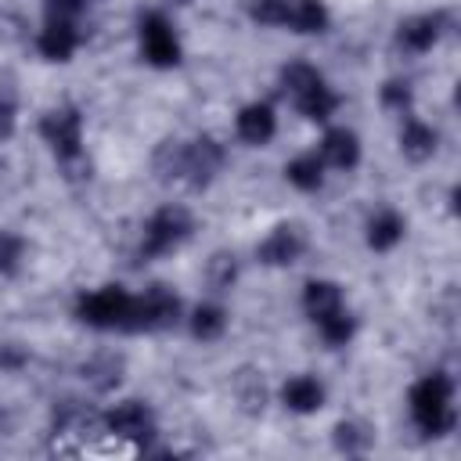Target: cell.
<instances>
[{"label":"cell","instance_id":"cell-1","mask_svg":"<svg viewBox=\"0 0 461 461\" xmlns=\"http://www.w3.org/2000/svg\"><path fill=\"white\" fill-rule=\"evenodd\" d=\"M223 166V148L212 137H198V140H166L155 151V173L162 180H184L191 187L209 184Z\"/></svg>","mask_w":461,"mask_h":461},{"label":"cell","instance_id":"cell-2","mask_svg":"<svg viewBox=\"0 0 461 461\" xmlns=\"http://www.w3.org/2000/svg\"><path fill=\"white\" fill-rule=\"evenodd\" d=\"M411 414L425 436H443L454 429V382L447 375H425L411 389Z\"/></svg>","mask_w":461,"mask_h":461},{"label":"cell","instance_id":"cell-3","mask_svg":"<svg viewBox=\"0 0 461 461\" xmlns=\"http://www.w3.org/2000/svg\"><path fill=\"white\" fill-rule=\"evenodd\" d=\"M79 321L104 331H137V295L108 285L79 299Z\"/></svg>","mask_w":461,"mask_h":461},{"label":"cell","instance_id":"cell-4","mask_svg":"<svg viewBox=\"0 0 461 461\" xmlns=\"http://www.w3.org/2000/svg\"><path fill=\"white\" fill-rule=\"evenodd\" d=\"M194 230V220L184 205H162L151 212V220L144 223V238H140V256H162L169 249H176L180 241H187Z\"/></svg>","mask_w":461,"mask_h":461},{"label":"cell","instance_id":"cell-5","mask_svg":"<svg viewBox=\"0 0 461 461\" xmlns=\"http://www.w3.org/2000/svg\"><path fill=\"white\" fill-rule=\"evenodd\" d=\"M40 133L65 166H76L83 158V119L76 108H50L40 122Z\"/></svg>","mask_w":461,"mask_h":461},{"label":"cell","instance_id":"cell-6","mask_svg":"<svg viewBox=\"0 0 461 461\" xmlns=\"http://www.w3.org/2000/svg\"><path fill=\"white\" fill-rule=\"evenodd\" d=\"M140 50H144V58H148L151 65H158V68H169V65L180 61V43H176V32H173V25L166 22V14L148 11V14L140 18Z\"/></svg>","mask_w":461,"mask_h":461},{"label":"cell","instance_id":"cell-7","mask_svg":"<svg viewBox=\"0 0 461 461\" xmlns=\"http://www.w3.org/2000/svg\"><path fill=\"white\" fill-rule=\"evenodd\" d=\"M176 317H180V299L166 285H151L144 295H137V331L173 328Z\"/></svg>","mask_w":461,"mask_h":461},{"label":"cell","instance_id":"cell-8","mask_svg":"<svg viewBox=\"0 0 461 461\" xmlns=\"http://www.w3.org/2000/svg\"><path fill=\"white\" fill-rule=\"evenodd\" d=\"M104 429L112 436H122V439H148L151 436V411L144 403H137V400L115 403L104 414Z\"/></svg>","mask_w":461,"mask_h":461},{"label":"cell","instance_id":"cell-9","mask_svg":"<svg viewBox=\"0 0 461 461\" xmlns=\"http://www.w3.org/2000/svg\"><path fill=\"white\" fill-rule=\"evenodd\" d=\"M439 36H443V14H418V18L400 22V29H396L400 47L411 50V54L432 50V43H436Z\"/></svg>","mask_w":461,"mask_h":461},{"label":"cell","instance_id":"cell-10","mask_svg":"<svg viewBox=\"0 0 461 461\" xmlns=\"http://www.w3.org/2000/svg\"><path fill=\"white\" fill-rule=\"evenodd\" d=\"M299 252H303V234H299L295 227H288V223L274 227V230L263 238V245H259V259H263V263H270V267L295 263V259H299Z\"/></svg>","mask_w":461,"mask_h":461},{"label":"cell","instance_id":"cell-11","mask_svg":"<svg viewBox=\"0 0 461 461\" xmlns=\"http://www.w3.org/2000/svg\"><path fill=\"white\" fill-rule=\"evenodd\" d=\"M321 158H324L328 166H335V169H353L357 158H360V140H357V133L346 130V126L328 130L324 140H321Z\"/></svg>","mask_w":461,"mask_h":461},{"label":"cell","instance_id":"cell-12","mask_svg":"<svg viewBox=\"0 0 461 461\" xmlns=\"http://www.w3.org/2000/svg\"><path fill=\"white\" fill-rule=\"evenodd\" d=\"M277 130V119H274V108L256 101V104H245L238 112V137L249 140V144H267Z\"/></svg>","mask_w":461,"mask_h":461},{"label":"cell","instance_id":"cell-13","mask_svg":"<svg viewBox=\"0 0 461 461\" xmlns=\"http://www.w3.org/2000/svg\"><path fill=\"white\" fill-rule=\"evenodd\" d=\"M76 43H79V32H76L72 22H65V18H47V25H43V32H40V54H43V58L65 61V58L76 50Z\"/></svg>","mask_w":461,"mask_h":461},{"label":"cell","instance_id":"cell-14","mask_svg":"<svg viewBox=\"0 0 461 461\" xmlns=\"http://www.w3.org/2000/svg\"><path fill=\"white\" fill-rule=\"evenodd\" d=\"M281 400H285V407L295 411V414H313V411L324 403V385H321L317 378H310V375H295V378L285 382Z\"/></svg>","mask_w":461,"mask_h":461},{"label":"cell","instance_id":"cell-15","mask_svg":"<svg viewBox=\"0 0 461 461\" xmlns=\"http://www.w3.org/2000/svg\"><path fill=\"white\" fill-rule=\"evenodd\" d=\"M281 25L295 32H324L328 29V7L321 0H285Z\"/></svg>","mask_w":461,"mask_h":461},{"label":"cell","instance_id":"cell-16","mask_svg":"<svg viewBox=\"0 0 461 461\" xmlns=\"http://www.w3.org/2000/svg\"><path fill=\"white\" fill-rule=\"evenodd\" d=\"M303 306H306V313L313 317V324H321V321H328L331 313L346 310V306H342V292H339V285H331V281H310V285L303 288Z\"/></svg>","mask_w":461,"mask_h":461},{"label":"cell","instance_id":"cell-17","mask_svg":"<svg viewBox=\"0 0 461 461\" xmlns=\"http://www.w3.org/2000/svg\"><path fill=\"white\" fill-rule=\"evenodd\" d=\"M400 238H403V220H400V212L382 209V212L371 216V223H367V245H371L375 252L393 249Z\"/></svg>","mask_w":461,"mask_h":461},{"label":"cell","instance_id":"cell-18","mask_svg":"<svg viewBox=\"0 0 461 461\" xmlns=\"http://www.w3.org/2000/svg\"><path fill=\"white\" fill-rule=\"evenodd\" d=\"M295 108H299L306 119H313V122H324V119L339 108V97H335V90L321 79L317 86H310V90H303V94L295 97Z\"/></svg>","mask_w":461,"mask_h":461},{"label":"cell","instance_id":"cell-19","mask_svg":"<svg viewBox=\"0 0 461 461\" xmlns=\"http://www.w3.org/2000/svg\"><path fill=\"white\" fill-rule=\"evenodd\" d=\"M400 151L407 158H414V162L429 158L436 151V130L425 126V122H418V119H407L403 122V133H400Z\"/></svg>","mask_w":461,"mask_h":461},{"label":"cell","instance_id":"cell-20","mask_svg":"<svg viewBox=\"0 0 461 461\" xmlns=\"http://www.w3.org/2000/svg\"><path fill=\"white\" fill-rule=\"evenodd\" d=\"M285 176L299 187V191H317L324 184V158L321 155H295L285 166Z\"/></svg>","mask_w":461,"mask_h":461},{"label":"cell","instance_id":"cell-21","mask_svg":"<svg viewBox=\"0 0 461 461\" xmlns=\"http://www.w3.org/2000/svg\"><path fill=\"white\" fill-rule=\"evenodd\" d=\"M223 328H227V313H223L220 306H212V303H205V306H198V310L191 313V335L202 339V342L220 339Z\"/></svg>","mask_w":461,"mask_h":461},{"label":"cell","instance_id":"cell-22","mask_svg":"<svg viewBox=\"0 0 461 461\" xmlns=\"http://www.w3.org/2000/svg\"><path fill=\"white\" fill-rule=\"evenodd\" d=\"M324 76L313 68V65H306V61H292V65H285V72H281V83H285V90L292 94V97H299L303 90H310V86H317Z\"/></svg>","mask_w":461,"mask_h":461},{"label":"cell","instance_id":"cell-23","mask_svg":"<svg viewBox=\"0 0 461 461\" xmlns=\"http://www.w3.org/2000/svg\"><path fill=\"white\" fill-rule=\"evenodd\" d=\"M83 375L97 385V389H112L119 382V360L115 357H94L90 364H83Z\"/></svg>","mask_w":461,"mask_h":461},{"label":"cell","instance_id":"cell-24","mask_svg":"<svg viewBox=\"0 0 461 461\" xmlns=\"http://www.w3.org/2000/svg\"><path fill=\"white\" fill-rule=\"evenodd\" d=\"M317 328H321V335H324L331 346H346L349 335H353V317H349L346 310H339V313H331L328 321H321Z\"/></svg>","mask_w":461,"mask_h":461},{"label":"cell","instance_id":"cell-25","mask_svg":"<svg viewBox=\"0 0 461 461\" xmlns=\"http://www.w3.org/2000/svg\"><path fill=\"white\" fill-rule=\"evenodd\" d=\"M234 274H238L234 256H223V252H220V256L209 259V285H212V288H230Z\"/></svg>","mask_w":461,"mask_h":461},{"label":"cell","instance_id":"cell-26","mask_svg":"<svg viewBox=\"0 0 461 461\" xmlns=\"http://www.w3.org/2000/svg\"><path fill=\"white\" fill-rule=\"evenodd\" d=\"M249 14H252L259 25H281L285 0H249Z\"/></svg>","mask_w":461,"mask_h":461},{"label":"cell","instance_id":"cell-27","mask_svg":"<svg viewBox=\"0 0 461 461\" xmlns=\"http://www.w3.org/2000/svg\"><path fill=\"white\" fill-rule=\"evenodd\" d=\"M382 101H385V108H393V112H407V108H411V86L400 83V79H389V83L382 86Z\"/></svg>","mask_w":461,"mask_h":461},{"label":"cell","instance_id":"cell-28","mask_svg":"<svg viewBox=\"0 0 461 461\" xmlns=\"http://www.w3.org/2000/svg\"><path fill=\"white\" fill-rule=\"evenodd\" d=\"M18 259H22V241H18L14 234L0 230V274L14 270V267H18Z\"/></svg>","mask_w":461,"mask_h":461},{"label":"cell","instance_id":"cell-29","mask_svg":"<svg viewBox=\"0 0 461 461\" xmlns=\"http://www.w3.org/2000/svg\"><path fill=\"white\" fill-rule=\"evenodd\" d=\"M11 130H14V90L0 83V137H7Z\"/></svg>","mask_w":461,"mask_h":461},{"label":"cell","instance_id":"cell-30","mask_svg":"<svg viewBox=\"0 0 461 461\" xmlns=\"http://www.w3.org/2000/svg\"><path fill=\"white\" fill-rule=\"evenodd\" d=\"M86 4H90V0H47V18H65V22H72Z\"/></svg>","mask_w":461,"mask_h":461},{"label":"cell","instance_id":"cell-31","mask_svg":"<svg viewBox=\"0 0 461 461\" xmlns=\"http://www.w3.org/2000/svg\"><path fill=\"white\" fill-rule=\"evenodd\" d=\"M335 439H339V447L349 450V454H357V450L364 447V439L357 436V425H339V429H335Z\"/></svg>","mask_w":461,"mask_h":461}]
</instances>
